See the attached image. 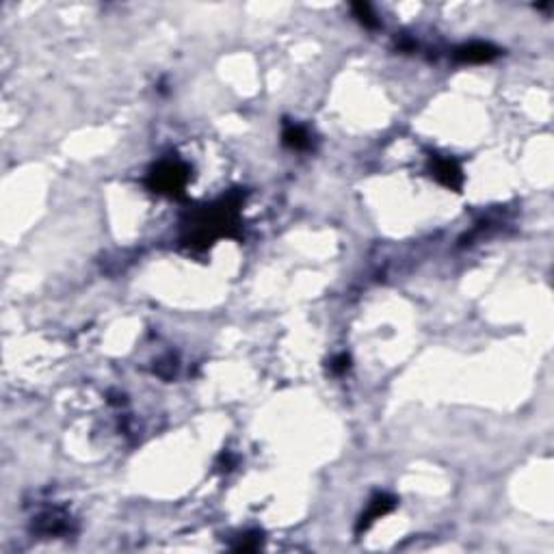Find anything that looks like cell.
Masks as SVG:
<instances>
[{
  "instance_id": "cell-5",
  "label": "cell",
  "mask_w": 554,
  "mask_h": 554,
  "mask_svg": "<svg viewBox=\"0 0 554 554\" xmlns=\"http://www.w3.org/2000/svg\"><path fill=\"white\" fill-rule=\"evenodd\" d=\"M284 143L288 147H295V149H303L310 145V134L308 130L299 126V123H286L284 128Z\"/></svg>"
},
{
  "instance_id": "cell-6",
  "label": "cell",
  "mask_w": 554,
  "mask_h": 554,
  "mask_svg": "<svg viewBox=\"0 0 554 554\" xmlns=\"http://www.w3.org/2000/svg\"><path fill=\"white\" fill-rule=\"evenodd\" d=\"M353 9V13H355V18L362 22L366 29H377L379 26V20H377V13L372 11V7L368 5V3H357V5H353L351 7Z\"/></svg>"
},
{
  "instance_id": "cell-3",
  "label": "cell",
  "mask_w": 554,
  "mask_h": 554,
  "mask_svg": "<svg viewBox=\"0 0 554 554\" xmlns=\"http://www.w3.org/2000/svg\"><path fill=\"white\" fill-rule=\"evenodd\" d=\"M433 173L442 184H446L450 189H459L463 182V173L459 169V165L450 158H437L433 165Z\"/></svg>"
},
{
  "instance_id": "cell-2",
  "label": "cell",
  "mask_w": 554,
  "mask_h": 554,
  "mask_svg": "<svg viewBox=\"0 0 554 554\" xmlns=\"http://www.w3.org/2000/svg\"><path fill=\"white\" fill-rule=\"evenodd\" d=\"M498 48H494L492 44H483V41H472V44L461 46L455 50V59L463 61V63H485L492 61L498 57Z\"/></svg>"
},
{
  "instance_id": "cell-7",
  "label": "cell",
  "mask_w": 554,
  "mask_h": 554,
  "mask_svg": "<svg viewBox=\"0 0 554 554\" xmlns=\"http://www.w3.org/2000/svg\"><path fill=\"white\" fill-rule=\"evenodd\" d=\"M346 368H349V355H340L334 359V364H331V370L334 372H344Z\"/></svg>"
},
{
  "instance_id": "cell-4",
  "label": "cell",
  "mask_w": 554,
  "mask_h": 554,
  "mask_svg": "<svg viewBox=\"0 0 554 554\" xmlns=\"http://www.w3.org/2000/svg\"><path fill=\"white\" fill-rule=\"evenodd\" d=\"M392 507H394V498L385 496V494L375 496V501L370 503L368 511L362 516V520H359V529H366L370 522H375L377 518H381L383 514H387V511H390Z\"/></svg>"
},
{
  "instance_id": "cell-1",
  "label": "cell",
  "mask_w": 554,
  "mask_h": 554,
  "mask_svg": "<svg viewBox=\"0 0 554 554\" xmlns=\"http://www.w3.org/2000/svg\"><path fill=\"white\" fill-rule=\"evenodd\" d=\"M152 186L158 193H178L182 191L186 182V171L180 167L178 162H160L158 167L152 171Z\"/></svg>"
}]
</instances>
